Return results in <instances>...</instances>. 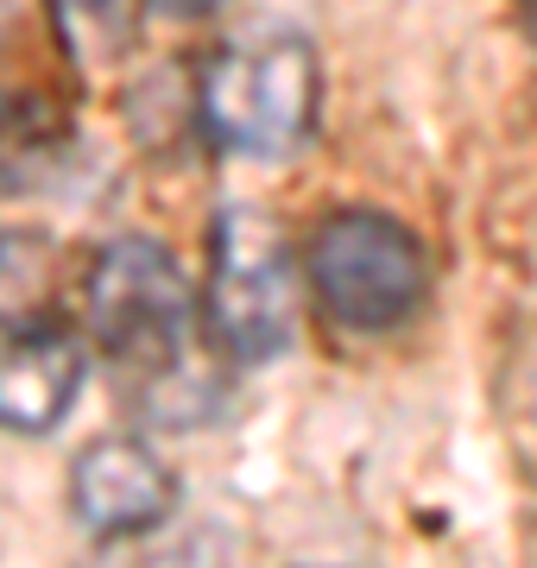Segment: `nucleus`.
<instances>
[{"label": "nucleus", "instance_id": "obj_11", "mask_svg": "<svg viewBox=\"0 0 537 568\" xmlns=\"http://www.w3.org/2000/svg\"><path fill=\"white\" fill-rule=\"evenodd\" d=\"M152 13H165V20H203V13H215L222 0H145Z\"/></svg>", "mask_w": 537, "mask_h": 568}, {"label": "nucleus", "instance_id": "obj_5", "mask_svg": "<svg viewBox=\"0 0 537 568\" xmlns=\"http://www.w3.org/2000/svg\"><path fill=\"white\" fill-rule=\"evenodd\" d=\"M171 506H178V480L140 436H102L70 467V511L102 544L159 530L171 518Z\"/></svg>", "mask_w": 537, "mask_h": 568}, {"label": "nucleus", "instance_id": "obj_8", "mask_svg": "<svg viewBox=\"0 0 537 568\" xmlns=\"http://www.w3.org/2000/svg\"><path fill=\"white\" fill-rule=\"evenodd\" d=\"M77 63H114L140 32V0H44Z\"/></svg>", "mask_w": 537, "mask_h": 568}, {"label": "nucleus", "instance_id": "obj_7", "mask_svg": "<svg viewBox=\"0 0 537 568\" xmlns=\"http://www.w3.org/2000/svg\"><path fill=\"white\" fill-rule=\"evenodd\" d=\"M89 568H234L227 530L215 525H184V530H145V537H114Z\"/></svg>", "mask_w": 537, "mask_h": 568}, {"label": "nucleus", "instance_id": "obj_2", "mask_svg": "<svg viewBox=\"0 0 537 568\" xmlns=\"http://www.w3.org/2000/svg\"><path fill=\"white\" fill-rule=\"evenodd\" d=\"M196 121L234 159H285L316 121V51L297 32H253L196 70Z\"/></svg>", "mask_w": 537, "mask_h": 568}, {"label": "nucleus", "instance_id": "obj_6", "mask_svg": "<svg viewBox=\"0 0 537 568\" xmlns=\"http://www.w3.org/2000/svg\"><path fill=\"white\" fill-rule=\"evenodd\" d=\"M83 347L58 323H0V424L58 429L83 392Z\"/></svg>", "mask_w": 537, "mask_h": 568}, {"label": "nucleus", "instance_id": "obj_4", "mask_svg": "<svg viewBox=\"0 0 537 568\" xmlns=\"http://www.w3.org/2000/svg\"><path fill=\"white\" fill-rule=\"evenodd\" d=\"M203 335L234 366L278 361L297 335L285 234L266 209H222L215 215L203 278Z\"/></svg>", "mask_w": 537, "mask_h": 568}, {"label": "nucleus", "instance_id": "obj_3", "mask_svg": "<svg viewBox=\"0 0 537 568\" xmlns=\"http://www.w3.org/2000/svg\"><path fill=\"white\" fill-rule=\"evenodd\" d=\"M304 278L335 328L386 335L417 316L424 291H430V265L405 222L379 215V209H342L304 246Z\"/></svg>", "mask_w": 537, "mask_h": 568}, {"label": "nucleus", "instance_id": "obj_9", "mask_svg": "<svg viewBox=\"0 0 537 568\" xmlns=\"http://www.w3.org/2000/svg\"><path fill=\"white\" fill-rule=\"evenodd\" d=\"M63 126L32 102H0V190H20L44 171V159L58 152Z\"/></svg>", "mask_w": 537, "mask_h": 568}, {"label": "nucleus", "instance_id": "obj_1", "mask_svg": "<svg viewBox=\"0 0 537 568\" xmlns=\"http://www.w3.org/2000/svg\"><path fill=\"white\" fill-rule=\"evenodd\" d=\"M83 323L89 342L108 354V366L140 392L159 424H178L171 398H209V379L196 373V328H203V297H190L184 265L159 241H108L89 260L83 278Z\"/></svg>", "mask_w": 537, "mask_h": 568}, {"label": "nucleus", "instance_id": "obj_10", "mask_svg": "<svg viewBox=\"0 0 537 568\" xmlns=\"http://www.w3.org/2000/svg\"><path fill=\"white\" fill-rule=\"evenodd\" d=\"M44 291V241L7 234L0 241V323H51L39 310Z\"/></svg>", "mask_w": 537, "mask_h": 568}]
</instances>
